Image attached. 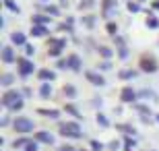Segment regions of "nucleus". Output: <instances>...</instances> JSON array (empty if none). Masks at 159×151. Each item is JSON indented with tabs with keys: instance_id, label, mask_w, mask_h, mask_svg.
<instances>
[{
	"instance_id": "2",
	"label": "nucleus",
	"mask_w": 159,
	"mask_h": 151,
	"mask_svg": "<svg viewBox=\"0 0 159 151\" xmlns=\"http://www.w3.org/2000/svg\"><path fill=\"white\" fill-rule=\"evenodd\" d=\"M33 128V122L29 120V118H17L15 120V130H19V133H29Z\"/></svg>"
},
{
	"instance_id": "4",
	"label": "nucleus",
	"mask_w": 159,
	"mask_h": 151,
	"mask_svg": "<svg viewBox=\"0 0 159 151\" xmlns=\"http://www.w3.org/2000/svg\"><path fill=\"white\" fill-rule=\"evenodd\" d=\"M19 68H21V73H23V75H27V73H31V68H33V66H31L25 58H19Z\"/></svg>"
},
{
	"instance_id": "16",
	"label": "nucleus",
	"mask_w": 159,
	"mask_h": 151,
	"mask_svg": "<svg viewBox=\"0 0 159 151\" xmlns=\"http://www.w3.org/2000/svg\"><path fill=\"white\" fill-rule=\"evenodd\" d=\"M60 151H73V149H60Z\"/></svg>"
},
{
	"instance_id": "5",
	"label": "nucleus",
	"mask_w": 159,
	"mask_h": 151,
	"mask_svg": "<svg viewBox=\"0 0 159 151\" xmlns=\"http://www.w3.org/2000/svg\"><path fill=\"white\" fill-rule=\"evenodd\" d=\"M122 100L124 101H134V91L130 87H124L122 89Z\"/></svg>"
},
{
	"instance_id": "3",
	"label": "nucleus",
	"mask_w": 159,
	"mask_h": 151,
	"mask_svg": "<svg viewBox=\"0 0 159 151\" xmlns=\"http://www.w3.org/2000/svg\"><path fill=\"white\" fill-rule=\"evenodd\" d=\"M77 128H79L77 124H62V130H60V133H62V135H73V137H79L81 133L77 130Z\"/></svg>"
},
{
	"instance_id": "6",
	"label": "nucleus",
	"mask_w": 159,
	"mask_h": 151,
	"mask_svg": "<svg viewBox=\"0 0 159 151\" xmlns=\"http://www.w3.org/2000/svg\"><path fill=\"white\" fill-rule=\"evenodd\" d=\"M87 77L91 79V83H95V85H103V79H101V77H97V75H93V73H87Z\"/></svg>"
},
{
	"instance_id": "10",
	"label": "nucleus",
	"mask_w": 159,
	"mask_h": 151,
	"mask_svg": "<svg viewBox=\"0 0 159 151\" xmlns=\"http://www.w3.org/2000/svg\"><path fill=\"white\" fill-rule=\"evenodd\" d=\"M70 60H73V62H70L73 68H79V58H77V56H70Z\"/></svg>"
},
{
	"instance_id": "1",
	"label": "nucleus",
	"mask_w": 159,
	"mask_h": 151,
	"mask_svg": "<svg viewBox=\"0 0 159 151\" xmlns=\"http://www.w3.org/2000/svg\"><path fill=\"white\" fill-rule=\"evenodd\" d=\"M138 62H141V68H143L145 73H155V70H157V66H159L157 60H155L153 56H149V54H143Z\"/></svg>"
},
{
	"instance_id": "13",
	"label": "nucleus",
	"mask_w": 159,
	"mask_h": 151,
	"mask_svg": "<svg viewBox=\"0 0 159 151\" xmlns=\"http://www.w3.org/2000/svg\"><path fill=\"white\" fill-rule=\"evenodd\" d=\"M66 110H68V112H70V114H75V116H79V112H77V108H73V106H68V108H66Z\"/></svg>"
},
{
	"instance_id": "12",
	"label": "nucleus",
	"mask_w": 159,
	"mask_h": 151,
	"mask_svg": "<svg viewBox=\"0 0 159 151\" xmlns=\"http://www.w3.org/2000/svg\"><path fill=\"white\" fill-rule=\"evenodd\" d=\"M41 93H43V97H50V87H43Z\"/></svg>"
},
{
	"instance_id": "9",
	"label": "nucleus",
	"mask_w": 159,
	"mask_h": 151,
	"mask_svg": "<svg viewBox=\"0 0 159 151\" xmlns=\"http://www.w3.org/2000/svg\"><path fill=\"white\" fill-rule=\"evenodd\" d=\"M4 60H8V62H10V60H12V52L8 50V48H6V50H4Z\"/></svg>"
},
{
	"instance_id": "7",
	"label": "nucleus",
	"mask_w": 159,
	"mask_h": 151,
	"mask_svg": "<svg viewBox=\"0 0 159 151\" xmlns=\"http://www.w3.org/2000/svg\"><path fill=\"white\" fill-rule=\"evenodd\" d=\"M35 139H40V141H48V143H52V135H48V133H37V135H35Z\"/></svg>"
},
{
	"instance_id": "14",
	"label": "nucleus",
	"mask_w": 159,
	"mask_h": 151,
	"mask_svg": "<svg viewBox=\"0 0 159 151\" xmlns=\"http://www.w3.org/2000/svg\"><path fill=\"white\" fill-rule=\"evenodd\" d=\"M108 31H110V33H114V31H116V25H114V23H110V25H108Z\"/></svg>"
},
{
	"instance_id": "15",
	"label": "nucleus",
	"mask_w": 159,
	"mask_h": 151,
	"mask_svg": "<svg viewBox=\"0 0 159 151\" xmlns=\"http://www.w3.org/2000/svg\"><path fill=\"white\" fill-rule=\"evenodd\" d=\"M33 33H37V35H41V33H43V29H41V27H35V29H33Z\"/></svg>"
},
{
	"instance_id": "8",
	"label": "nucleus",
	"mask_w": 159,
	"mask_h": 151,
	"mask_svg": "<svg viewBox=\"0 0 159 151\" xmlns=\"http://www.w3.org/2000/svg\"><path fill=\"white\" fill-rule=\"evenodd\" d=\"M40 77L45 79V81H50V79H54V73H50V70H40Z\"/></svg>"
},
{
	"instance_id": "11",
	"label": "nucleus",
	"mask_w": 159,
	"mask_h": 151,
	"mask_svg": "<svg viewBox=\"0 0 159 151\" xmlns=\"http://www.w3.org/2000/svg\"><path fill=\"white\" fill-rule=\"evenodd\" d=\"M12 42H23V35H21V33H15V35H12Z\"/></svg>"
}]
</instances>
